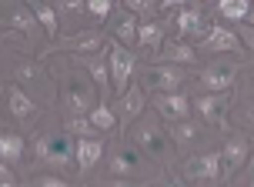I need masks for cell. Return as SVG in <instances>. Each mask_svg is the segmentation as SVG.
Listing matches in <instances>:
<instances>
[{"instance_id": "6da1fadb", "label": "cell", "mask_w": 254, "mask_h": 187, "mask_svg": "<svg viewBox=\"0 0 254 187\" xmlns=\"http://www.w3.org/2000/svg\"><path fill=\"white\" fill-rule=\"evenodd\" d=\"M104 50H107V63H111V84L124 97V84L130 80V70H134V54H127L124 44H117V40H107Z\"/></svg>"}, {"instance_id": "7a4b0ae2", "label": "cell", "mask_w": 254, "mask_h": 187, "mask_svg": "<svg viewBox=\"0 0 254 187\" xmlns=\"http://www.w3.org/2000/svg\"><path fill=\"white\" fill-rule=\"evenodd\" d=\"M134 140H137L151 157H157V161H171V144H167L164 130L154 124V121H140L137 130H134Z\"/></svg>"}, {"instance_id": "3957f363", "label": "cell", "mask_w": 254, "mask_h": 187, "mask_svg": "<svg viewBox=\"0 0 254 187\" xmlns=\"http://www.w3.org/2000/svg\"><path fill=\"white\" fill-rule=\"evenodd\" d=\"M234 74H238V67H234V63H214V67H207V70L201 74L204 94H224V90H231Z\"/></svg>"}, {"instance_id": "277c9868", "label": "cell", "mask_w": 254, "mask_h": 187, "mask_svg": "<svg viewBox=\"0 0 254 187\" xmlns=\"http://www.w3.org/2000/svg\"><path fill=\"white\" fill-rule=\"evenodd\" d=\"M184 174L190 181H221V154H204V157H190L184 164Z\"/></svg>"}, {"instance_id": "5b68a950", "label": "cell", "mask_w": 254, "mask_h": 187, "mask_svg": "<svg viewBox=\"0 0 254 187\" xmlns=\"http://www.w3.org/2000/svg\"><path fill=\"white\" fill-rule=\"evenodd\" d=\"M181 80H184V74H181L178 67H171V63H164V67H151V70L144 74V84H147L151 90H161V94L178 90Z\"/></svg>"}, {"instance_id": "8992f818", "label": "cell", "mask_w": 254, "mask_h": 187, "mask_svg": "<svg viewBox=\"0 0 254 187\" xmlns=\"http://www.w3.org/2000/svg\"><path fill=\"white\" fill-rule=\"evenodd\" d=\"M154 107H157V114L161 117H167V121H184L190 111L188 97H181V94H154Z\"/></svg>"}, {"instance_id": "52a82bcc", "label": "cell", "mask_w": 254, "mask_h": 187, "mask_svg": "<svg viewBox=\"0 0 254 187\" xmlns=\"http://www.w3.org/2000/svg\"><path fill=\"white\" fill-rule=\"evenodd\" d=\"M144 157H140L137 150L134 147H117L114 150V157H111V171H114V174H144V171H147V167H144Z\"/></svg>"}, {"instance_id": "ba28073f", "label": "cell", "mask_w": 254, "mask_h": 187, "mask_svg": "<svg viewBox=\"0 0 254 187\" xmlns=\"http://www.w3.org/2000/svg\"><path fill=\"white\" fill-rule=\"evenodd\" d=\"M244 161H248V140L244 137H231L228 144H224V150H221V164H224V174L221 177H231Z\"/></svg>"}, {"instance_id": "9c48e42d", "label": "cell", "mask_w": 254, "mask_h": 187, "mask_svg": "<svg viewBox=\"0 0 254 187\" xmlns=\"http://www.w3.org/2000/svg\"><path fill=\"white\" fill-rule=\"evenodd\" d=\"M201 44H204V50H241V40L231 30H224V27H211Z\"/></svg>"}, {"instance_id": "30bf717a", "label": "cell", "mask_w": 254, "mask_h": 187, "mask_svg": "<svg viewBox=\"0 0 254 187\" xmlns=\"http://www.w3.org/2000/svg\"><path fill=\"white\" fill-rule=\"evenodd\" d=\"M90 104H94V90H90V84H70V90H67V111L80 114V111H87Z\"/></svg>"}, {"instance_id": "8fae6325", "label": "cell", "mask_w": 254, "mask_h": 187, "mask_svg": "<svg viewBox=\"0 0 254 187\" xmlns=\"http://www.w3.org/2000/svg\"><path fill=\"white\" fill-rule=\"evenodd\" d=\"M228 104H231V94L224 90V94H201L194 107L201 111V117H207V121H211V117H217V114L224 111Z\"/></svg>"}, {"instance_id": "7c38bea8", "label": "cell", "mask_w": 254, "mask_h": 187, "mask_svg": "<svg viewBox=\"0 0 254 187\" xmlns=\"http://www.w3.org/2000/svg\"><path fill=\"white\" fill-rule=\"evenodd\" d=\"M140 111H144V90H140V87H127L124 107H121V127H127Z\"/></svg>"}, {"instance_id": "4fadbf2b", "label": "cell", "mask_w": 254, "mask_h": 187, "mask_svg": "<svg viewBox=\"0 0 254 187\" xmlns=\"http://www.w3.org/2000/svg\"><path fill=\"white\" fill-rule=\"evenodd\" d=\"M101 150H104V140H80L77 144V164H80V171H90L94 164H97V157H101Z\"/></svg>"}, {"instance_id": "5bb4252c", "label": "cell", "mask_w": 254, "mask_h": 187, "mask_svg": "<svg viewBox=\"0 0 254 187\" xmlns=\"http://www.w3.org/2000/svg\"><path fill=\"white\" fill-rule=\"evenodd\" d=\"M161 37H164V24H157V20L140 24V30H137V44H140V47L157 50V47H161Z\"/></svg>"}, {"instance_id": "9a60e30c", "label": "cell", "mask_w": 254, "mask_h": 187, "mask_svg": "<svg viewBox=\"0 0 254 187\" xmlns=\"http://www.w3.org/2000/svg\"><path fill=\"white\" fill-rule=\"evenodd\" d=\"M84 63H87V70L94 74L97 87L104 90V100H107V97H111V63H104L101 57H97V61H84Z\"/></svg>"}, {"instance_id": "2e32d148", "label": "cell", "mask_w": 254, "mask_h": 187, "mask_svg": "<svg viewBox=\"0 0 254 187\" xmlns=\"http://www.w3.org/2000/svg\"><path fill=\"white\" fill-rule=\"evenodd\" d=\"M10 111H13V117H17V121H27V117L34 114V100L27 97L20 87H13L10 90Z\"/></svg>"}, {"instance_id": "e0dca14e", "label": "cell", "mask_w": 254, "mask_h": 187, "mask_svg": "<svg viewBox=\"0 0 254 187\" xmlns=\"http://www.w3.org/2000/svg\"><path fill=\"white\" fill-rule=\"evenodd\" d=\"M20 154H24V140L17 137V134H3L0 137V157H3V164H13Z\"/></svg>"}, {"instance_id": "ac0fdd59", "label": "cell", "mask_w": 254, "mask_h": 187, "mask_svg": "<svg viewBox=\"0 0 254 187\" xmlns=\"http://www.w3.org/2000/svg\"><path fill=\"white\" fill-rule=\"evenodd\" d=\"M104 44V34L101 30H90V34H77V37H70L64 47H70V50H97Z\"/></svg>"}, {"instance_id": "d6986e66", "label": "cell", "mask_w": 254, "mask_h": 187, "mask_svg": "<svg viewBox=\"0 0 254 187\" xmlns=\"http://www.w3.org/2000/svg\"><path fill=\"white\" fill-rule=\"evenodd\" d=\"M178 30H181V34H197V37L204 40L201 13H197V10H184V13H178Z\"/></svg>"}, {"instance_id": "ffe728a7", "label": "cell", "mask_w": 254, "mask_h": 187, "mask_svg": "<svg viewBox=\"0 0 254 187\" xmlns=\"http://www.w3.org/2000/svg\"><path fill=\"white\" fill-rule=\"evenodd\" d=\"M161 57L171 61V63H194V50H190L188 44H178V40H174V44H167V47H164Z\"/></svg>"}, {"instance_id": "44dd1931", "label": "cell", "mask_w": 254, "mask_h": 187, "mask_svg": "<svg viewBox=\"0 0 254 187\" xmlns=\"http://www.w3.org/2000/svg\"><path fill=\"white\" fill-rule=\"evenodd\" d=\"M47 161L51 164H70V137L64 134V137L51 140V154H47Z\"/></svg>"}, {"instance_id": "7402d4cb", "label": "cell", "mask_w": 254, "mask_h": 187, "mask_svg": "<svg viewBox=\"0 0 254 187\" xmlns=\"http://www.w3.org/2000/svg\"><path fill=\"white\" fill-rule=\"evenodd\" d=\"M90 124L97 127V130H111V127L117 124V117L111 114V107H107V104H97V107L90 111Z\"/></svg>"}, {"instance_id": "603a6c76", "label": "cell", "mask_w": 254, "mask_h": 187, "mask_svg": "<svg viewBox=\"0 0 254 187\" xmlns=\"http://www.w3.org/2000/svg\"><path fill=\"white\" fill-rule=\"evenodd\" d=\"M171 137H174V144L188 147V144H194V140H197V127L188 124V121H178V124H174V130H171Z\"/></svg>"}, {"instance_id": "cb8c5ba5", "label": "cell", "mask_w": 254, "mask_h": 187, "mask_svg": "<svg viewBox=\"0 0 254 187\" xmlns=\"http://www.w3.org/2000/svg\"><path fill=\"white\" fill-rule=\"evenodd\" d=\"M217 10L224 13V17H231V20H241V17L251 13V3H248V0H224Z\"/></svg>"}, {"instance_id": "d4e9b609", "label": "cell", "mask_w": 254, "mask_h": 187, "mask_svg": "<svg viewBox=\"0 0 254 187\" xmlns=\"http://www.w3.org/2000/svg\"><path fill=\"white\" fill-rule=\"evenodd\" d=\"M137 30H140V27H137V20H134V17H127V13L121 17V20H117V37L124 40V44H127V40H134V37H137Z\"/></svg>"}, {"instance_id": "484cf974", "label": "cell", "mask_w": 254, "mask_h": 187, "mask_svg": "<svg viewBox=\"0 0 254 187\" xmlns=\"http://www.w3.org/2000/svg\"><path fill=\"white\" fill-rule=\"evenodd\" d=\"M34 13H37V20L44 24V30L54 37V34H57V17H54V10H51V7H44V3H37V7H34Z\"/></svg>"}, {"instance_id": "4316f807", "label": "cell", "mask_w": 254, "mask_h": 187, "mask_svg": "<svg viewBox=\"0 0 254 187\" xmlns=\"http://www.w3.org/2000/svg\"><path fill=\"white\" fill-rule=\"evenodd\" d=\"M97 127L87 124V121H77V117H67V134H80V140H90V134H94Z\"/></svg>"}, {"instance_id": "83f0119b", "label": "cell", "mask_w": 254, "mask_h": 187, "mask_svg": "<svg viewBox=\"0 0 254 187\" xmlns=\"http://www.w3.org/2000/svg\"><path fill=\"white\" fill-rule=\"evenodd\" d=\"M17 80H24V84H40V67H34V63H17Z\"/></svg>"}, {"instance_id": "f1b7e54d", "label": "cell", "mask_w": 254, "mask_h": 187, "mask_svg": "<svg viewBox=\"0 0 254 187\" xmlns=\"http://www.w3.org/2000/svg\"><path fill=\"white\" fill-rule=\"evenodd\" d=\"M13 27H17V30H34V20H30V13L27 10H13Z\"/></svg>"}, {"instance_id": "f546056e", "label": "cell", "mask_w": 254, "mask_h": 187, "mask_svg": "<svg viewBox=\"0 0 254 187\" xmlns=\"http://www.w3.org/2000/svg\"><path fill=\"white\" fill-rule=\"evenodd\" d=\"M238 124H244V127H254V100H251V104H244L241 111H238Z\"/></svg>"}, {"instance_id": "4dcf8cb0", "label": "cell", "mask_w": 254, "mask_h": 187, "mask_svg": "<svg viewBox=\"0 0 254 187\" xmlns=\"http://www.w3.org/2000/svg\"><path fill=\"white\" fill-rule=\"evenodd\" d=\"M87 10L94 13V17H107V13H111V3H107V0H90Z\"/></svg>"}, {"instance_id": "1f68e13d", "label": "cell", "mask_w": 254, "mask_h": 187, "mask_svg": "<svg viewBox=\"0 0 254 187\" xmlns=\"http://www.w3.org/2000/svg\"><path fill=\"white\" fill-rule=\"evenodd\" d=\"M30 187H67L61 177H37V181H30Z\"/></svg>"}, {"instance_id": "d6a6232c", "label": "cell", "mask_w": 254, "mask_h": 187, "mask_svg": "<svg viewBox=\"0 0 254 187\" xmlns=\"http://www.w3.org/2000/svg\"><path fill=\"white\" fill-rule=\"evenodd\" d=\"M127 7H130V10H140V13H151L154 10V3H147V0H130Z\"/></svg>"}, {"instance_id": "836d02e7", "label": "cell", "mask_w": 254, "mask_h": 187, "mask_svg": "<svg viewBox=\"0 0 254 187\" xmlns=\"http://www.w3.org/2000/svg\"><path fill=\"white\" fill-rule=\"evenodd\" d=\"M241 37H244V44H248V47H254V27H244Z\"/></svg>"}, {"instance_id": "e575fe53", "label": "cell", "mask_w": 254, "mask_h": 187, "mask_svg": "<svg viewBox=\"0 0 254 187\" xmlns=\"http://www.w3.org/2000/svg\"><path fill=\"white\" fill-rule=\"evenodd\" d=\"M107 187H140V184H130V181H114V184H107Z\"/></svg>"}, {"instance_id": "d590c367", "label": "cell", "mask_w": 254, "mask_h": 187, "mask_svg": "<svg viewBox=\"0 0 254 187\" xmlns=\"http://www.w3.org/2000/svg\"><path fill=\"white\" fill-rule=\"evenodd\" d=\"M251 177H254V157H251Z\"/></svg>"}, {"instance_id": "8d00e7d4", "label": "cell", "mask_w": 254, "mask_h": 187, "mask_svg": "<svg viewBox=\"0 0 254 187\" xmlns=\"http://www.w3.org/2000/svg\"><path fill=\"white\" fill-rule=\"evenodd\" d=\"M248 17H251V24H254V10H251V13H248Z\"/></svg>"}, {"instance_id": "74e56055", "label": "cell", "mask_w": 254, "mask_h": 187, "mask_svg": "<svg viewBox=\"0 0 254 187\" xmlns=\"http://www.w3.org/2000/svg\"><path fill=\"white\" fill-rule=\"evenodd\" d=\"M164 187H181V184H164Z\"/></svg>"}]
</instances>
